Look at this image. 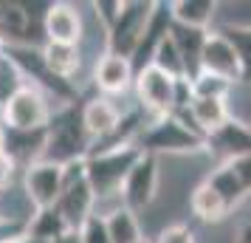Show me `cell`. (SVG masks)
I'll return each mask as SVG.
<instances>
[{"label":"cell","instance_id":"obj_8","mask_svg":"<svg viewBox=\"0 0 251 243\" xmlns=\"http://www.w3.org/2000/svg\"><path fill=\"white\" fill-rule=\"evenodd\" d=\"M161 195V159L141 153L136 167L122 184V204L130 212H147Z\"/></svg>","mask_w":251,"mask_h":243},{"label":"cell","instance_id":"obj_21","mask_svg":"<svg viewBox=\"0 0 251 243\" xmlns=\"http://www.w3.org/2000/svg\"><path fill=\"white\" fill-rule=\"evenodd\" d=\"M206 34L209 31H195V28H183V26L172 23V40H175V48L181 54L186 80H192L195 74L201 71V48H203Z\"/></svg>","mask_w":251,"mask_h":243},{"label":"cell","instance_id":"obj_23","mask_svg":"<svg viewBox=\"0 0 251 243\" xmlns=\"http://www.w3.org/2000/svg\"><path fill=\"white\" fill-rule=\"evenodd\" d=\"M107 235H110V243H141L144 241V226H141V218L136 212H130L127 207L110 212L107 218Z\"/></svg>","mask_w":251,"mask_h":243},{"label":"cell","instance_id":"obj_38","mask_svg":"<svg viewBox=\"0 0 251 243\" xmlns=\"http://www.w3.org/2000/svg\"><path fill=\"white\" fill-rule=\"evenodd\" d=\"M141 243H152V241H150V238H144V241H141Z\"/></svg>","mask_w":251,"mask_h":243},{"label":"cell","instance_id":"obj_11","mask_svg":"<svg viewBox=\"0 0 251 243\" xmlns=\"http://www.w3.org/2000/svg\"><path fill=\"white\" fill-rule=\"evenodd\" d=\"M85 12L76 3H48L43 17V43H62V46H79L85 37Z\"/></svg>","mask_w":251,"mask_h":243},{"label":"cell","instance_id":"obj_3","mask_svg":"<svg viewBox=\"0 0 251 243\" xmlns=\"http://www.w3.org/2000/svg\"><path fill=\"white\" fill-rule=\"evenodd\" d=\"M91 150V141L85 136V130L79 125V113L74 108H59L51 125H48V141H46V153H43V162H54L68 167L74 162L88 159Z\"/></svg>","mask_w":251,"mask_h":243},{"label":"cell","instance_id":"obj_33","mask_svg":"<svg viewBox=\"0 0 251 243\" xmlns=\"http://www.w3.org/2000/svg\"><path fill=\"white\" fill-rule=\"evenodd\" d=\"M231 243H251V220H246V223H243V226L234 232Z\"/></svg>","mask_w":251,"mask_h":243},{"label":"cell","instance_id":"obj_14","mask_svg":"<svg viewBox=\"0 0 251 243\" xmlns=\"http://www.w3.org/2000/svg\"><path fill=\"white\" fill-rule=\"evenodd\" d=\"M201 71L206 74H215V77H223V80L240 82V59L234 46L228 43V37L223 31L212 28L203 40V48H201Z\"/></svg>","mask_w":251,"mask_h":243},{"label":"cell","instance_id":"obj_15","mask_svg":"<svg viewBox=\"0 0 251 243\" xmlns=\"http://www.w3.org/2000/svg\"><path fill=\"white\" fill-rule=\"evenodd\" d=\"M170 31H172V3H155V6H152V14H150V20H147V28H144V34H141L136 51H133V57H130L136 74L144 71L147 65H152L155 51H158V46L170 37Z\"/></svg>","mask_w":251,"mask_h":243},{"label":"cell","instance_id":"obj_28","mask_svg":"<svg viewBox=\"0 0 251 243\" xmlns=\"http://www.w3.org/2000/svg\"><path fill=\"white\" fill-rule=\"evenodd\" d=\"M152 243H201V241H198V232H195L189 223L175 220V223L161 226L158 235L152 238Z\"/></svg>","mask_w":251,"mask_h":243},{"label":"cell","instance_id":"obj_9","mask_svg":"<svg viewBox=\"0 0 251 243\" xmlns=\"http://www.w3.org/2000/svg\"><path fill=\"white\" fill-rule=\"evenodd\" d=\"M212 162L217 164H231L251 156V125L243 119V116H228L226 122L212 133L206 136V153Z\"/></svg>","mask_w":251,"mask_h":243},{"label":"cell","instance_id":"obj_13","mask_svg":"<svg viewBox=\"0 0 251 243\" xmlns=\"http://www.w3.org/2000/svg\"><path fill=\"white\" fill-rule=\"evenodd\" d=\"M91 80L93 88L99 96H125V93L133 91V82H136V68L127 57H119V54H104L102 59H96V65L91 68Z\"/></svg>","mask_w":251,"mask_h":243},{"label":"cell","instance_id":"obj_29","mask_svg":"<svg viewBox=\"0 0 251 243\" xmlns=\"http://www.w3.org/2000/svg\"><path fill=\"white\" fill-rule=\"evenodd\" d=\"M76 232H79V241L82 243H110L107 223H104V218H102V215H96V212H93L91 218L85 220Z\"/></svg>","mask_w":251,"mask_h":243},{"label":"cell","instance_id":"obj_27","mask_svg":"<svg viewBox=\"0 0 251 243\" xmlns=\"http://www.w3.org/2000/svg\"><path fill=\"white\" fill-rule=\"evenodd\" d=\"M228 37V43L234 46L240 59V82L237 85H246L251 88V28H217Z\"/></svg>","mask_w":251,"mask_h":243},{"label":"cell","instance_id":"obj_26","mask_svg":"<svg viewBox=\"0 0 251 243\" xmlns=\"http://www.w3.org/2000/svg\"><path fill=\"white\" fill-rule=\"evenodd\" d=\"M23 85H28L25 74L20 71V65L3 51V54H0V110L9 105V99H12Z\"/></svg>","mask_w":251,"mask_h":243},{"label":"cell","instance_id":"obj_34","mask_svg":"<svg viewBox=\"0 0 251 243\" xmlns=\"http://www.w3.org/2000/svg\"><path fill=\"white\" fill-rule=\"evenodd\" d=\"M54 243H82V241H79V232H76V229H68L62 238H57Z\"/></svg>","mask_w":251,"mask_h":243},{"label":"cell","instance_id":"obj_24","mask_svg":"<svg viewBox=\"0 0 251 243\" xmlns=\"http://www.w3.org/2000/svg\"><path fill=\"white\" fill-rule=\"evenodd\" d=\"M68 232V223L62 220V215H59L57 209H37L34 215H31V220H28V235L31 238H37V241L43 243H54L57 238H62Z\"/></svg>","mask_w":251,"mask_h":243},{"label":"cell","instance_id":"obj_32","mask_svg":"<svg viewBox=\"0 0 251 243\" xmlns=\"http://www.w3.org/2000/svg\"><path fill=\"white\" fill-rule=\"evenodd\" d=\"M228 167H231L234 175L240 178V184H243V189H246V195H251V156L240 159V162H231Z\"/></svg>","mask_w":251,"mask_h":243},{"label":"cell","instance_id":"obj_16","mask_svg":"<svg viewBox=\"0 0 251 243\" xmlns=\"http://www.w3.org/2000/svg\"><path fill=\"white\" fill-rule=\"evenodd\" d=\"M46 141H48V128H43V130H6L3 128V153L20 167V173L28 164L43 162Z\"/></svg>","mask_w":251,"mask_h":243},{"label":"cell","instance_id":"obj_22","mask_svg":"<svg viewBox=\"0 0 251 243\" xmlns=\"http://www.w3.org/2000/svg\"><path fill=\"white\" fill-rule=\"evenodd\" d=\"M203 181L209 187H215L217 192H220V198L228 204V209L234 212V209L246 201V189H243V184H240V178L234 175V170L228 167V164H217V167H212L209 173L203 175Z\"/></svg>","mask_w":251,"mask_h":243},{"label":"cell","instance_id":"obj_36","mask_svg":"<svg viewBox=\"0 0 251 243\" xmlns=\"http://www.w3.org/2000/svg\"><path fill=\"white\" fill-rule=\"evenodd\" d=\"M0 153H3V128H0Z\"/></svg>","mask_w":251,"mask_h":243},{"label":"cell","instance_id":"obj_35","mask_svg":"<svg viewBox=\"0 0 251 243\" xmlns=\"http://www.w3.org/2000/svg\"><path fill=\"white\" fill-rule=\"evenodd\" d=\"M14 243H43V241H37V238H31V235H25V238H20V241H14Z\"/></svg>","mask_w":251,"mask_h":243},{"label":"cell","instance_id":"obj_20","mask_svg":"<svg viewBox=\"0 0 251 243\" xmlns=\"http://www.w3.org/2000/svg\"><path fill=\"white\" fill-rule=\"evenodd\" d=\"M217 17V0H175L172 23L195 31H212Z\"/></svg>","mask_w":251,"mask_h":243},{"label":"cell","instance_id":"obj_2","mask_svg":"<svg viewBox=\"0 0 251 243\" xmlns=\"http://www.w3.org/2000/svg\"><path fill=\"white\" fill-rule=\"evenodd\" d=\"M141 159V147L138 144H125V147H113V150L91 153L85 159V178L91 184L96 201L110 195H122V184L130 175Z\"/></svg>","mask_w":251,"mask_h":243},{"label":"cell","instance_id":"obj_25","mask_svg":"<svg viewBox=\"0 0 251 243\" xmlns=\"http://www.w3.org/2000/svg\"><path fill=\"white\" fill-rule=\"evenodd\" d=\"M234 88H237L234 82L223 80V77H215V74H206V71H198L189 80L192 99H231Z\"/></svg>","mask_w":251,"mask_h":243},{"label":"cell","instance_id":"obj_17","mask_svg":"<svg viewBox=\"0 0 251 243\" xmlns=\"http://www.w3.org/2000/svg\"><path fill=\"white\" fill-rule=\"evenodd\" d=\"M175 116H181L183 122H189L192 130H198L206 139L231 116V105H228V99H192L186 110H181Z\"/></svg>","mask_w":251,"mask_h":243},{"label":"cell","instance_id":"obj_12","mask_svg":"<svg viewBox=\"0 0 251 243\" xmlns=\"http://www.w3.org/2000/svg\"><path fill=\"white\" fill-rule=\"evenodd\" d=\"M127 110L125 108H119V102L116 99H110V96H91L88 102L79 108V125L82 130H85V136H88V141L93 144H99V141H104L107 136H113V130L119 128V122H122V116H125Z\"/></svg>","mask_w":251,"mask_h":243},{"label":"cell","instance_id":"obj_10","mask_svg":"<svg viewBox=\"0 0 251 243\" xmlns=\"http://www.w3.org/2000/svg\"><path fill=\"white\" fill-rule=\"evenodd\" d=\"M20 187L28 195L34 209H51L62 195L65 187V167L54 162H34L20 173Z\"/></svg>","mask_w":251,"mask_h":243},{"label":"cell","instance_id":"obj_31","mask_svg":"<svg viewBox=\"0 0 251 243\" xmlns=\"http://www.w3.org/2000/svg\"><path fill=\"white\" fill-rule=\"evenodd\" d=\"M20 181V167L6 156V153H0V192L6 189V187H12Z\"/></svg>","mask_w":251,"mask_h":243},{"label":"cell","instance_id":"obj_1","mask_svg":"<svg viewBox=\"0 0 251 243\" xmlns=\"http://www.w3.org/2000/svg\"><path fill=\"white\" fill-rule=\"evenodd\" d=\"M138 147L141 153H147V156H203L206 153V139L192 130L189 122H183L181 116H161L155 122H147L144 130L138 133Z\"/></svg>","mask_w":251,"mask_h":243},{"label":"cell","instance_id":"obj_37","mask_svg":"<svg viewBox=\"0 0 251 243\" xmlns=\"http://www.w3.org/2000/svg\"><path fill=\"white\" fill-rule=\"evenodd\" d=\"M3 48H6V43H3V37H0V54H3Z\"/></svg>","mask_w":251,"mask_h":243},{"label":"cell","instance_id":"obj_6","mask_svg":"<svg viewBox=\"0 0 251 243\" xmlns=\"http://www.w3.org/2000/svg\"><path fill=\"white\" fill-rule=\"evenodd\" d=\"M54 209L62 215L68 229H79L82 223L93 215L96 195H93L91 184L85 178V159L65 167V187H62V195L57 198Z\"/></svg>","mask_w":251,"mask_h":243},{"label":"cell","instance_id":"obj_5","mask_svg":"<svg viewBox=\"0 0 251 243\" xmlns=\"http://www.w3.org/2000/svg\"><path fill=\"white\" fill-rule=\"evenodd\" d=\"M175 88H178V80L167 77L155 65H147L144 71L136 74L133 91H136L138 110L144 113L147 122H155L161 116L175 113Z\"/></svg>","mask_w":251,"mask_h":243},{"label":"cell","instance_id":"obj_4","mask_svg":"<svg viewBox=\"0 0 251 243\" xmlns=\"http://www.w3.org/2000/svg\"><path fill=\"white\" fill-rule=\"evenodd\" d=\"M57 110H59V105H54V99L46 91H40L37 85L28 82L0 110V128H6V130H43L51 125V119H54Z\"/></svg>","mask_w":251,"mask_h":243},{"label":"cell","instance_id":"obj_30","mask_svg":"<svg viewBox=\"0 0 251 243\" xmlns=\"http://www.w3.org/2000/svg\"><path fill=\"white\" fill-rule=\"evenodd\" d=\"M122 3L125 0H96V3H91V14L96 17V23L102 26L104 31L116 23V17L122 12Z\"/></svg>","mask_w":251,"mask_h":243},{"label":"cell","instance_id":"obj_18","mask_svg":"<svg viewBox=\"0 0 251 243\" xmlns=\"http://www.w3.org/2000/svg\"><path fill=\"white\" fill-rule=\"evenodd\" d=\"M43 62L51 77L62 82H74L85 65V54L79 46H62V43H43Z\"/></svg>","mask_w":251,"mask_h":243},{"label":"cell","instance_id":"obj_19","mask_svg":"<svg viewBox=\"0 0 251 243\" xmlns=\"http://www.w3.org/2000/svg\"><path fill=\"white\" fill-rule=\"evenodd\" d=\"M189 212L195 215V220L209 223V226H217V223H223L231 215V209L220 198V192H217L215 187L206 184L203 178L189 189Z\"/></svg>","mask_w":251,"mask_h":243},{"label":"cell","instance_id":"obj_7","mask_svg":"<svg viewBox=\"0 0 251 243\" xmlns=\"http://www.w3.org/2000/svg\"><path fill=\"white\" fill-rule=\"evenodd\" d=\"M152 0H125L116 23L107 28V51L119 57H133L138 40L147 28V20L152 14Z\"/></svg>","mask_w":251,"mask_h":243}]
</instances>
